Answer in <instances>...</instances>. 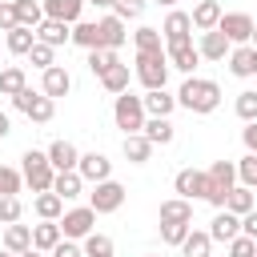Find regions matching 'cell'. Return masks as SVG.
I'll list each match as a JSON object with an SVG mask.
<instances>
[{"label":"cell","mask_w":257,"mask_h":257,"mask_svg":"<svg viewBox=\"0 0 257 257\" xmlns=\"http://www.w3.org/2000/svg\"><path fill=\"white\" fill-rule=\"evenodd\" d=\"M56 245H60V225H56V221H44V225H36V229H32V249L52 253Z\"/></svg>","instance_id":"24"},{"label":"cell","mask_w":257,"mask_h":257,"mask_svg":"<svg viewBox=\"0 0 257 257\" xmlns=\"http://www.w3.org/2000/svg\"><path fill=\"white\" fill-rule=\"evenodd\" d=\"M249 40H253V48H257V24H253V36H249Z\"/></svg>","instance_id":"56"},{"label":"cell","mask_w":257,"mask_h":257,"mask_svg":"<svg viewBox=\"0 0 257 257\" xmlns=\"http://www.w3.org/2000/svg\"><path fill=\"white\" fill-rule=\"evenodd\" d=\"M76 173H80V181H108V173H112V161L104 157V153H84L80 161H76Z\"/></svg>","instance_id":"10"},{"label":"cell","mask_w":257,"mask_h":257,"mask_svg":"<svg viewBox=\"0 0 257 257\" xmlns=\"http://www.w3.org/2000/svg\"><path fill=\"white\" fill-rule=\"evenodd\" d=\"M96 32H100V48H120L124 44V20L120 16H104V20H96Z\"/></svg>","instance_id":"15"},{"label":"cell","mask_w":257,"mask_h":257,"mask_svg":"<svg viewBox=\"0 0 257 257\" xmlns=\"http://www.w3.org/2000/svg\"><path fill=\"white\" fill-rule=\"evenodd\" d=\"M80 185H84V181H80V173H76V169H68V173H56V177H52V193H56L60 201L80 197Z\"/></svg>","instance_id":"23"},{"label":"cell","mask_w":257,"mask_h":257,"mask_svg":"<svg viewBox=\"0 0 257 257\" xmlns=\"http://www.w3.org/2000/svg\"><path fill=\"white\" fill-rule=\"evenodd\" d=\"M157 4H165V8H173V4H177V0H157Z\"/></svg>","instance_id":"57"},{"label":"cell","mask_w":257,"mask_h":257,"mask_svg":"<svg viewBox=\"0 0 257 257\" xmlns=\"http://www.w3.org/2000/svg\"><path fill=\"white\" fill-rule=\"evenodd\" d=\"M0 257H16V253H0Z\"/></svg>","instance_id":"58"},{"label":"cell","mask_w":257,"mask_h":257,"mask_svg":"<svg viewBox=\"0 0 257 257\" xmlns=\"http://www.w3.org/2000/svg\"><path fill=\"white\" fill-rule=\"evenodd\" d=\"M241 233H245V237H253V241H257V209H253V213H245V217H241Z\"/></svg>","instance_id":"50"},{"label":"cell","mask_w":257,"mask_h":257,"mask_svg":"<svg viewBox=\"0 0 257 257\" xmlns=\"http://www.w3.org/2000/svg\"><path fill=\"white\" fill-rule=\"evenodd\" d=\"M72 88V76L60 68V64H52V68H44V96L52 100V96H64Z\"/></svg>","instance_id":"22"},{"label":"cell","mask_w":257,"mask_h":257,"mask_svg":"<svg viewBox=\"0 0 257 257\" xmlns=\"http://www.w3.org/2000/svg\"><path fill=\"white\" fill-rule=\"evenodd\" d=\"M233 237H241V217H233V213H217L213 217V225H209V241H233Z\"/></svg>","instance_id":"16"},{"label":"cell","mask_w":257,"mask_h":257,"mask_svg":"<svg viewBox=\"0 0 257 257\" xmlns=\"http://www.w3.org/2000/svg\"><path fill=\"white\" fill-rule=\"evenodd\" d=\"M76 161H80V153H76V145H72V141H52V145H48V165H52L56 173L76 169Z\"/></svg>","instance_id":"13"},{"label":"cell","mask_w":257,"mask_h":257,"mask_svg":"<svg viewBox=\"0 0 257 257\" xmlns=\"http://www.w3.org/2000/svg\"><path fill=\"white\" fill-rule=\"evenodd\" d=\"M177 193H181L185 201H193V197H209V193H213V181H209V173L181 169V173H177Z\"/></svg>","instance_id":"7"},{"label":"cell","mask_w":257,"mask_h":257,"mask_svg":"<svg viewBox=\"0 0 257 257\" xmlns=\"http://www.w3.org/2000/svg\"><path fill=\"white\" fill-rule=\"evenodd\" d=\"M20 161H24V181L32 185V193H48V189H52V177H56V169L48 165V153L28 149Z\"/></svg>","instance_id":"3"},{"label":"cell","mask_w":257,"mask_h":257,"mask_svg":"<svg viewBox=\"0 0 257 257\" xmlns=\"http://www.w3.org/2000/svg\"><path fill=\"white\" fill-rule=\"evenodd\" d=\"M149 153H153V145L141 137V133H133V137H124V157L133 161V165H145L149 161Z\"/></svg>","instance_id":"35"},{"label":"cell","mask_w":257,"mask_h":257,"mask_svg":"<svg viewBox=\"0 0 257 257\" xmlns=\"http://www.w3.org/2000/svg\"><path fill=\"white\" fill-rule=\"evenodd\" d=\"M80 253H84V257H112V237H104V233H88Z\"/></svg>","instance_id":"37"},{"label":"cell","mask_w":257,"mask_h":257,"mask_svg":"<svg viewBox=\"0 0 257 257\" xmlns=\"http://www.w3.org/2000/svg\"><path fill=\"white\" fill-rule=\"evenodd\" d=\"M12 28H16V8L0 4V32H12Z\"/></svg>","instance_id":"49"},{"label":"cell","mask_w":257,"mask_h":257,"mask_svg":"<svg viewBox=\"0 0 257 257\" xmlns=\"http://www.w3.org/2000/svg\"><path fill=\"white\" fill-rule=\"evenodd\" d=\"M229 257H257V241L245 237V233L233 237V241H229Z\"/></svg>","instance_id":"43"},{"label":"cell","mask_w":257,"mask_h":257,"mask_svg":"<svg viewBox=\"0 0 257 257\" xmlns=\"http://www.w3.org/2000/svg\"><path fill=\"white\" fill-rule=\"evenodd\" d=\"M4 249L8 253H24V249H32V229L28 225H8V233H4Z\"/></svg>","instance_id":"30"},{"label":"cell","mask_w":257,"mask_h":257,"mask_svg":"<svg viewBox=\"0 0 257 257\" xmlns=\"http://www.w3.org/2000/svg\"><path fill=\"white\" fill-rule=\"evenodd\" d=\"M120 201H124V189H120L116 181H100V185L92 189L88 209H92V213H116V209H120Z\"/></svg>","instance_id":"8"},{"label":"cell","mask_w":257,"mask_h":257,"mask_svg":"<svg viewBox=\"0 0 257 257\" xmlns=\"http://www.w3.org/2000/svg\"><path fill=\"white\" fill-rule=\"evenodd\" d=\"M217 32H221L229 44H245V40L253 36V16H245V12H221Z\"/></svg>","instance_id":"6"},{"label":"cell","mask_w":257,"mask_h":257,"mask_svg":"<svg viewBox=\"0 0 257 257\" xmlns=\"http://www.w3.org/2000/svg\"><path fill=\"white\" fill-rule=\"evenodd\" d=\"M189 32H193L189 12H169V20H165V28H161V40H165V44H185Z\"/></svg>","instance_id":"12"},{"label":"cell","mask_w":257,"mask_h":257,"mask_svg":"<svg viewBox=\"0 0 257 257\" xmlns=\"http://www.w3.org/2000/svg\"><path fill=\"white\" fill-rule=\"evenodd\" d=\"M137 76H141V84L149 92L165 88V80H169V56L165 52H137Z\"/></svg>","instance_id":"2"},{"label":"cell","mask_w":257,"mask_h":257,"mask_svg":"<svg viewBox=\"0 0 257 257\" xmlns=\"http://www.w3.org/2000/svg\"><path fill=\"white\" fill-rule=\"evenodd\" d=\"M229 72L233 76H257V48L253 44H241L229 52Z\"/></svg>","instance_id":"14"},{"label":"cell","mask_w":257,"mask_h":257,"mask_svg":"<svg viewBox=\"0 0 257 257\" xmlns=\"http://www.w3.org/2000/svg\"><path fill=\"white\" fill-rule=\"evenodd\" d=\"M20 193V173L0 165V197H16Z\"/></svg>","instance_id":"44"},{"label":"cell","mask_w":257,"mask_h":257,"mask_svg":"<svg viewBox=\"0 0 257 257\" xmlns=\"http://www.w3.org/2000/svg\"><path fill=\"white\" fill-rule=\"evenodd\" d=\"M225 213H233V217H245V213H253V189H245V185H233V189H229V201H225Z\"/></svg>","instance_id":"27"},{"label":"cell","mask_w":257,"mask_h":257,"mask_svg":"<svg viewBox=\"0 0 257 257\" xmlns=\"http://www.w3.org/2000/svg\"><path fill=\"white\" fill-rule=\"evenodd\" d=\"M24 88H28V80H24V68H20V64L0 68V96H16V92H24Z\"/></svg>","instance_id":"28"},{"label":"cell","mask_w":257,"mask_h":257,"mask_svg":"<svg viewBox=\"0 0 257 257\" xmlns=\"http://www.w3.org/2000/svg\"><path fill=\"white\" fill-rule=\"evenodd\" d=\"M28 56H32V64H36V68H52V48H48V44H40V40L32 44V52H28Z\"/></svg>","instance_id":"47"},{"label":"cell","mask_w":257,"mask_h":257,"mask_svg":"<svg viewBox=\"0 0 257 257\" xmlns=\"http://www.w3.org/2000/svg\"><path fill=\"white\" fill-rule=\"evenodd\" d=\"M177 104H185L189 112H213L221 104V88L213 80H201V76H189L177 92Z\"/></svg>","instance_id":"1"},{"label":"cell","mask_w":257,"mask_h":257,"mask_svg":"<svg viewBox=\"0 0 257 257\" xmlns=\"http://www.w3.org/2000/svg\"><path fill=\"white\" fill-rule=\"evenodd\" d=\"M237 177L245 181V189H253V185H257V157H253V153H249V157L237 165Z\"/></svg>","instance_id":"46"},{"label":"cell","mask_w":257,"mask_h":257,"mask_svg":"<svg viewBox=\"0 0 257 257\" xmlns=\"http://www.w3.org/2000/svg\"><path fill=\"white\" fill-rule=\"evenodd\" d=\"M209 181H213V189H233V181H237V165H229V161H213L209 165Z\"/></svg>","instance_id":"32"},{"label":"cell","mask_w":257,"mask_h":257,"mask_svg":"<svg viewBox=\"0 0 257 257\" xmlns=\"http://www.w3.org/2000/svg\"><path fill=\"white\" fill-rule=\"evenodd\" d=\"M237 116L249 120V124L257 120V92H241V96H237Z\"/></svg>","instance_id":"42"},{"label":"cell","mask_w":257,"mask_h":257,"mask_svg":"<svg viewBox=\"0 0 257 257\" xmlns=\"http://www.w3.org/2000/svg\"><path fill=\"white\" fill-rule=\"evenodd\" d=\"M165 56H169V64H173V68H181V72H193V68H197V60H201V52L193 48V40H185V44H169V52H165Z\"/></svg>","instance_id":"18"},{"label":"cell","mask_w":257,"mask_h":257,"mask_svg":"<svg viewBox=\"0 0 257 257\" xmlns=\"http://www.w3.org/2000/svg\"><path fill=\"white\" fill-rule=\"evenodd\" d=\"M141 104H145V112H153V116H169V112L177 108V96H169L165 88H153L149 96H141Z\"/></svg>","instance_id":"25"},{"label":"cell","mask_w":257,"mask_h":257,"mask_svg":"<svg viewBox=\"0 0 257 257\" xmlns=\"http://www.w3.org/2000/svg\"><path fill=\"white\" fill-rule=\"evenodd\" d=\"M189 225L193 221V205L185 201V197H177V201H161V225Z\"/></svg>","instance_id":"19"},{"label":"cell","mask_w":257,"mask_h":257,"mask_svg":"<svg viewBox=\"0 0 257 257\" xmlns=\"http://www.w3.org/2000/svg\"><path fill=\"white\" fill-rule=\"evenodd\" d=\"M4 133H8V116L0 112V137H4Z\"/></svg>","instance_id":"53"},{"label":"cell","mask_w":257,"mask_h":257,"mask_svg":"<svg viewBox=\"0 0 257 257\" xmlns=\"http://www.w3.org/2000/svg\"><path fill=\"white\" fill-rule=\"evenodd\" d=\"M141 137H145L149 145H169V141H173V124H169V116H153V120H145Z\"/></svg>","instance_id":"26"},{"label":"cell","mask_w":257,"mask_h":257,"mask_svg":"<svg viewBox=\"0 0 257 257\" xmlns=\"http://www.w3.org/2000/svg\"><path fill=\"white\" fill-rule=\"evenodd\" d=\"M137 52H165L161 48V28H137Z\"/></svg>","instance_id":"40"},{"label":"cell","mask_w":257,"mask_h":257,"mask_svg":"<svg viewBox=\"0 0 257 257\" xmlns=\"http://www.w3.org/2000/svg\"><path fill=\"white\" fill-rule=\"evenodd\" d=\"M209 245H213L209 233H193V229H189V237L181 241V253H185V257H209Z\"/></svg>","instance_id":"38"},{"label":"cell","mask_w":257,"mask_h":257,"mask_svg":"<svg viewBox=\"0 0 257 257\" xmlns=\"http://www.w3.org/2000/svg\"><path fill=\"white\" fill-rule=\"evenodd\" d=\"M112 64H120L112 48H92V52H88V68H92L96 76H104V72H108Z\"/></svg>","instance_id":"39"},{"label":"cell","mask_w":257,"mask_h":257,"mask_svg":"<svg viewBox=\"0 0 257 257\" xmlns=\"http://www.w3.org/2000/svg\"><path fill=\"white\" fill-rule=\"evenodd\" d=\"M36 40H40V44H48V48H56V44L72 40V32H68V24H60V20H40Z\"/></svg>","instance_id":"20"},{"label":"cell","mask_w":257,"mask_h":257,"mask_svg":"<svg viewBox=\"0 0 257 257\" xmlns=\"http://www.w3.org/2000/svg\"><path fill=\"white\" fill-rule=\"evenodd\" d=\"M145 12V0H112V16L128 20V16H141Z\"/></svg>","instance_id":"45"},{"label":"cell","mask_w":257,"mask_h":257,"mask_svg":"<svg viewBox=\"0 0 257 257\" xmlns=\"http://www.w3.org/2000/svg\"><path fill=\"white\" fill-rule=\"evenodd\" d=\"M4 44H8V52H16V56H28V52H32V44H36V28H24V24H16V28L4 36Z\"/></svg>","instance_id":"21"},{"label":"cell","mask_w":257,"mask_h":257,"mask_svg":"<svg viewBox=\"0 0 257 257\" xmlns=\"http://www.w3.org/2000/svg\"><path fill=\"white\" fill-rule=\"evenodd\" d=\"M32 209H36V217H44V221H56V217H60V209H64V201H60V197L48 189V193H40V197H36V205H32Z\"/></svg>","instance_id":"36"},{"label":"cell","mask_w":257,"mask_h":257,"mask_svg":"<svg viewBox=\"0 0 257 257\" xmlns=\"http://www.w3.org/2000/svg\"><path fill=\"white\" fill-rule=\"evenodd\" d=\"M20 257H44V253H40V249H24Z\"/></svg>","instance_id":"54"},{"label":"cell","mask_w":257,"mask_h":257,"mask_svg":"<svg viewBox=\"0 0 257 257\" xmlns=\"http://www.w3.org/2000/svg\"><path fill=\"white\" fill-rule=\"evenodd\" d=\"M44 20H60V24H76L80 20V8L84 0H44Z\"/></svg>","instance_id":"11"},{"label":"cell","mask_w":257,"mask_h":257,"mask_svg":"<svg viewBox=\"0 0 257 257\" xmlns=\"http://www.w3.org/2000/svg\"><path fill=\"white\" fill-rule=\"evenodd\" d=\"M241 137H245V149H249V153L257 157V120H253V124H249V128H245Z\"/></svg>","instance_id":"52"},{"label":"cell","mask_w":257,"mask_h":257,"mask_svg":"<svg viewBox=\"0 0 257 257\" xmlns=\"http://www.w3.org/2000/svg\"><path fill=\"white\" fill-rule=\"evenodd\" d=\"M100 84H104L108 92H116V96H120V92H128V64H112V68L100 76Z\"/></svg>","instance_id":"34"},{"label":"cell","mask_w":257,"mask_h":257,"mask_svg":"<svg viewBox=\"0 0 257 257\" xmlns=\"http://www.w3.org/2000/svg\"><path fill=\"white\" fill-rule=\"evenodd\" d=\"M197 52H201L205 60H225V52H229V40H225V36L213 28V32H205V36H201V48H197Z\"/></svg>","instance_id":"29"},{"label":"cell","mask_w":257,"mask_h":257,"mask_svg":"<svg viewBox=\"0 0 257 257\" xmlns=\"http://www.w3.org/2000/svg\"><path fill=\"white\" fill-rule=\"evenodd\" d=\"M84 4H96V8H108L112 0H84Z\"/></svg>","instance_id":"55"},{"label":"cell","mask_w":257,"mask_h":257,"mask_svg":"<svg viewBox=\"0 0 257 257\" xmlns=\"http://www.w3.org/2000/svg\"><path fill=\"white\" fill-rule=\"evenodd\" d=\"M12 8H16V24H24V28H40L44 8H40L36 0H12Z\"/></svg>","instance_id":"31"},{"label":"cell","mask_w":257,"mask_h":257,"mask_svg":"<svg viewBox=\"0 0 257 257\" xmlns=\"http://www.w3.org/2000/svg\"><path fill=\"white\" fill-rule=\"evenodd\" d=\"M112 116H116V128H124V137L141 133V128H145V104H141V96H133V92H120V96H116V108H112Z\"/></svg>","instance_id":"4"},{"label":"cell","mask_w":257,"mask_h":257,"mask_svg":"<svg viewBox=\"0 0 257 257\" xmlns=\"http://www.w3.org/2000/svg\"><path fill=\"white\" fill-rule=\"evenodd\" d=\"M92 221H96L92 209H72V213H64V221H60V237H68V241H84V237L92 233Z\"/></svg>","instance_id":"9"},{"label":"cell","mask_w":257,"mask_h":257,"mask_svg":"<svg viewBox=\"0 0 257 257\" xmlns=\"http://www.w3.org/2000/svg\"><path fill=\"white\" fill-rule=\"evenodd\" d=\"M72 44H80V48H100V32H96V24H88V20H76L72 24Z\"/></svg>","instance_id":"33"},{"label":"cell","mask_w":257,"mask_h":257,"mask_svg":"<svg viewBox=\"0 0 257 257\" xmlns=\"http://www.w3.org/2000/svg\"><path fill=\"white\" fill-rule=\"evenodd\" d=\"M52 257H84V253H80V245H72V241H60V245L52 249Z\"/></svg>","instance_id":"51"},{"label":"cell","mask_w":257,"mask_h":257,"mask_svg":"<svg viewBox=\"0 0 257 257\" xmlns=\"http://www.w3.org/2000/svg\"><path fill=\"white\" fill-rule=\"evenodd\" d=\"M193 28H201V32H213L217 24H221V4L217 0H201L197 8H193Z\"/></svg>","instance_id":"17"},{"label":"cell","mask_w":257,"mask_h":257,"mask_svg":"<svg viewBox=\"0 0 257 257\" xmlns=\"http://www.w3.org/2000/svg\"><path fill=\"white\" fill-rule=\"evenodd\" d=\"M20 213H24L20 197H0V221H4V225H16V221H20Z\"/></svg>","instance_id":"41"},{"label":"cell","mask_w":257,"mask_h":257,"mask_svg":"<svg viewBox=\"0 0 257 257\" xmlns=\"http://www.w3.org/2000/svg\"><path fill=\"white\" fill-rule=\"evenodd\" d=\"M12 104L28 116V120H36V124H44V120H52V112H56V104L44 96V92H32V88H24V92H16L12 96Z\"/></svg>","instance_id":"5"},{"label":"cell","mask_w":257,"mask_h":257,"mask_svg":"<svg viewBox=\"0 0 257 257\" xmlns=\"http://www.w3.org/2000/svg\"><path fill=\"white\" fill-rule=\"evenodd\" d=\"M161 237H165L169 245H181V241L189 237V225H181V221H177V225H161Z\"/></svg>","instance_id":"48"}]
</instances>
